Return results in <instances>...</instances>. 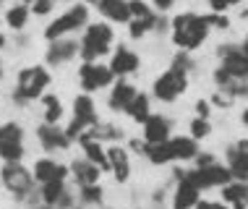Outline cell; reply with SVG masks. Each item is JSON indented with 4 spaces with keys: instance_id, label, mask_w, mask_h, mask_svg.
<instances>
[{
    "instance_id": "24",
    "label": "cell",
    "mask_w": 248,
    "mask_h": 209,
    "mask_svg": "<svg viewBox=\"0 0 248 209\" xmlns=\"http://www.w3.org/2000/svg\"><path fill=\"white\" fill-rule=\"evenodd\" d=\"M29 16H31V8L26 3H11L8 8L3 11V21H5V26H8L11 32H24L26 29V24H29Z\"/></svg>"
},
{
    "instance_id": "35",
    "label": "cell",
    "mask_w": 248,
    "mask_h": 209,
    "mask_svg": "<svg viewBox=\"0 0 248 209\" xmlns=\"http://www.w3.org/2000/svg\"><path fill=\"white\" fill-rule=\"evenodd\" d=\"M128 8H131V18H154L157 16L152 11V5L144 3V0H128Z\"/></svg>"
},
{
    "instance_id": "51",
    "label": "cell",
    "mask_w": 248,
    "mask_h": 209,
    "mask_svg": "<svg viewBox=\"0 0 248 209\" xmlns=\"http://www.w3.org/2000/svg\"><path fill=\"white\" fill-rule=\"evenodd\" d=\"M238 146H240V149H246V152H248V139H240V141H238Z\"/></svg>"
},
{
    "instance_id": "13",
    "label": "cell",
    "mask_w": 248,
    "mask_h": 209,
    "mask_svg": "<svg viewBox=\"0 0 248 209\" xmlns=\"http://www.w3.org/2000/svg\"><path fill=\"white\" fill-rule=\"evenodd\" d=\"M39 199L47 207H58V209H76V196L71 193V188L65 186V180H52L39 188Z\"/></svg>"
},
{
    "instance_id": "36",
    "label": "cell",
    "mask_w": 248,
    "mask_h": 209,
    "mask_svg": "<svg viewBox=\"0 0 248 209\" xmlns=\"http://www.w3.org/2000/svg\"><path fill=\"white\" fill-rule=\"evenodd\" d=\"M209 133H212V123H209V118H193L191 120V136L193 139H206V136H209Z\"/></svg>"
},
{
    "instance_id": "3",
    "label": "cell",
    "mask_w": 248,
    "mask_h": 209,
    "mask_svg": "<svg viewBox=\"0 0 248 209\" xmlns=\"http://www.w3.org/2000/svg\"><path fill=\"white\" fill-rule=\"evenodd\" d=\"M0 183L11 193L16 201H26V204H34L39 199V191L34 188V175L29 167H24V162H3L0 167Z\"/></svg>"
},
{
    "instance_id": "11",
    "label": "cell",
    "mask_w": 248,
    "mask_h": 209,
    "mask_svg": "<svg viewBox=\"0 0 248 209\" xmlns=\"http://www.w3.org/2000/svg\"><path fill=\"white\" fill-rule=\"evenodd\" d=\"M34 136L39 141V146H42L45 152H50V154L52 152H65V149H71V144H73L60 123H45L42 120V123L37 126Z\"/></svg>"
},
{
    "instance_id": "22",
    "label": "cell",
    "mask_w": 248,
    "mask_h": 209,
    "mask_svg": "<svg viewBox=\"0 0 248 209\" xmlns=\"http://www.w3.org/2000/svg\"><path fill=\"white\" fill-rule=\"evenodd\" d=\"M201 199V191L191 183L188 178H180L172 193V209H193Z\"/></svg>"
},
{
    "instance_id": "48",
    "label": "cell",
    "mask_w": 248,
    "mask_h": 209,
    "mask_svg": "<svg viewBox=\"0 0 248 209\" xmlns=\"http://www.w3.org/2000/svg\"><path fill=\"white\" fill-rule=\"evenodd\" d=\"M240 123H243V126L248 128V107H246V110H243V113H240Z\"/></svg>"
},
{
    "instance_id": "38",
    "label": "cell",
    "mask_w": 248,
    "mask_h": 209,
    "mask_svg": "<svg viewBox=\"0 0 248 209\" xmlns=\"http://www.w3.org/2000/svg\"><path fill=\"white\" fill-rule=\"evenodd\" d=\"M172 65H180V68H186L188 73H191L193 68H196V63H193V60H191V55H188V52H186V50H180L178 55L172 58Z\"/></svg>"
},
{
    "instance_id": "46",
    "label": "cell",
    "mask_w": 248,
    "mask_h": 209,
    "mask_svg": "<svg viewBox=\"0 0 248 209\" xmlns=\"http://www.w3.org/2000/svg\"><path fill=\"white\" fill-rule=\"evenodd\" d=\"M170 29V21H167L165 16H157V24H154V32H159V34H162V32H167Z\"/></svg>"
},
{
    "instance_id": "7",
    "label": "cell",
    "mask_w": 248,
    "mask_h": 209,
    "mask_svg": "<svg viewBox=\"0 0 248 209\" xmlns=\"http://www.w3.org/2000/svg\"><path fill=\"white\" fill-rule=\"evenodd\" d=\"M24 126L16 120L0 123V160L3 162H24Z\"/></svg>"
},
{
    "instance_id": "17",
    "label": "cell",
    "mask_w": 248,
    "mask_h": 209,
    "mask_svg": "<svg viewBox=\"0 0 248 209\" xmlns=\"http://www.w3.org/2000/svg\"><path fill=\"white\" fill-rule=\"evenodd\" d=\"M144 141L146 144H159V141H167L170 139V131H172V120L165 118V115H152L144 120Z\"/></svg>"
},
{
    "instance_id": "50",
    "label": "cell",
    "mask_w": 248,
    "mask_h": 209,
    "mask_svg": "<svg viewBox=\"0 0 248 209\" xmlns=\"http://www.w3.org/2000/svg\"><path fill=\"white\" fill-rule=\"evenodd\" d=\"M240 50H243V52H246V55H248V34L243 37V42H240Z\"/></svg>"
},
{
    "instance_id": "9",
    "label": "cell",
    "mask_w": 248,
    "mask_h": 209,
    "mask_svg": "<svg viewBox=\"0 0 248 209\" xmlns=\"http://www.w3.org/2000/svg\"><path fill=\"white\" fill-rule=\"evenodd\" d=\"M112 79H115V73H112V68L105 63H81L78 65V86H81V92H86V94L110 86Z\"/></svg>"
},
{
    "instance_id": "54",
    "label": "cell",
    "mask_w": 248,
    "mask_h": 209,
    "mask_svg": "<svg viewBox=\"0 0 248 209\" xmlns=\"http://www.w3.org/2000/svg\"><path fill=\"white\" fill-rule=\"evenodd\" d=\"M214 209H227V204L222 201V204H214Z\"/></svg>"
},
{
    "instance_id": "42",
    "label": "cell",
    "mask_w": 248,
    "mask_h": 209,
    "mask_svg": "<svg viewBox=\"0 0 248 209\" xmlns=\"http://www.w3.org/2000/svg\"><path fill=\"white\" fill-rule=\"evenodd\" d=\"M175 3H178V0H152V8L159 11V13H165V11H170Z\"/></svg>"
},
{
    "instance_id": "39",
    "label": "cell",
    "mask_w": 248,
    "mask_h": 209,
    "mask_svg": "<svg viewBox=\"0 0 248 209\" xmlns=\"http://www.w3.org/2000/svg\"><path fill=\"white\" fill-rule=\"evenodd\" d=\"M206 21H209V26H217V29H227V26H230V18H227L225 13H209Z\"/></svg>"
},
{
    "instance_id": "26",
    "label": "cell",
    "mask_w": 248,
    "mask_h": 209,
    "mask_svg": "<svg viewBox=\"0 0 248 209\" xmlns=\"http://www.w3.org/2000/svg\"><path fill=\"white\" fill-rule=\"evenodd\" d=\"M225 157H227V167H230L232 178H235V180H246V183H248V152L240 149L238 144H232V146H227Z\"/></svg>"
},
{
    "instance_id": "8",
    "label": "cell",
    "mask_w": 248,
    "mask_h": 209,
    "mask_svg": "<svg viewBox=\"0 0 248 209\" xmlns=\"http://www.w3.org/2000/svg\"><path fill=\"white\" fill-rule=\"evenodd\" d=\"M183 178H188L199 191H206V188H217V186L230 183L232 173H230V167L212 162V165H204V167H193V170H183Z\"/></svg>"
},
{
    "instance_id": "55",
    "label": "cell",
    "mask_w": 248,
    "mask_h": 209,
    "mask_svg": "<svg viewBox=\"0 0 248 209\" xmlns=\"http://www.w3.org/2000/svg\"><path fill=\"white\" fill-rule=\"evenodd\" d=\"M3 73H5V71H3V58H0V79H3Z\"/></svg>"
},
{
    "instance_id": "53",
    "label": "cell",
    "mask_w": 248,
    "mask_h": 209,
    "mask_svg": "<svg viewBox=\"0 0 248 209\" xmlns=\"http://www.w3.org/2000/svg\"><path fill=\"white\" fill-rule=\"evenodd\" d=\"M227 3H230V5H240L243 0H227Z\"/></svg>"
},
{
    "instance_id": "14",
    "label": "cell",
    "mask_w": 248,
    "mask_h": 209,
    "mask_svg": "<svg viewBox=\"0 0 248 209\" xmlns=\"http://www.w3.org/2000/svg\"><path fill=\"white\" fill-rule=\"evenodd\" d=\"M31 175H34V180L39 186H45V183H52V180H65L71 175V167L52 157H39L31 165Z\"/></svg>"
},
{
    "instance_id": "58",
    "label": "cell",
    "mask_w": 248,
    "mask_h": 209,
    "mask_svg": "<svg viewBox=\"0 0 248 209\" xmlns=\"http://www.w3.org/2000/svg\"><path fill=\"white\" fill-rule=\"evenodd\" d=\"M246 207H248V199H246Z\"/></svg>"
},
{
    "instance_id": "45",
    "label": "cell",
    "mask_w": 248,
    "mask_h": 209,
    "mask_svg": "<svg viewBox=\"0 0 248 209\" xmlns=\"http://www.w3.org/2000/svg\"><path fill=\"white\" fill-rule=\"evenodd\" d=\"M212 162H217V160H214V154H201L199 152V157H196V167H204V165H212Z\"/></svg>"
},
{
    "instance_id": "57",
    "label": "cell",
    "mask_w": 248,
    "mask_h": 209,
    "mask_svg": "<svg viewBox=\"0 0 248 209\" xmlns=\"http://www.w3.org/2000/svg\"><path fill=\"white\" fill-rule=\"evenodd\" d=\"M21 3H26V5H31V3H37V0H21Z\"/></svg>"
},
{
    "instance_id": "15",
    "label": "cell",
    "mask_w": 248,
    "mask_h": 209,
    "mask_svg": "<svg viewBox=\"0 0 248 209\" xmlns=\"http://www.w3.org/2000/svg\"><path fill=\"white\" fill-rule=\"evenodd\" d=\"M139 65H141V58H139L131 47H125V45L115 47V52H112V58H110V68L118 79H125V76H131V73H136Z\"/></svg>"
},
{
    "instance_id": "20",
    "label": "cell",
    "mask_w": 248,
    "mask_h": 209,
    "mask_svg": "<svg viewBox=\"0 0 248 209\" xmlns=\"http://www.w3.org/2000/svg\"><path fill=\"white\" fill-rule=\"evenodd\" d=\"M136 86L128 84V81H115L112 84V92H110V97H107V107H110L112 113H125L128 110V105L133 102V97H136Z\"/></svg>"
},
{
    "instance_id": "33",
    "label": "cell",
    "mask_w": 248,
    "mask_h": 209,
    "mask_svg": "<svg viewBox=\"0 0 248 209\" xmlns=\"http://www.w3.org/2000/svg\"><path fill=\"white\" fill-rule=\"evenodd\" d=\"M105 199V191L99 183H92V186H78V201L84 207H99Z\"/></svg>"
},
{
    "instance_id": "6",
    "label": "cell",
    "mask_w": 248,
    "mask_h": 209,
    "mask_svg": "<svg viewBox=\"0 0 248 209\" xmlns=\"http://www.w3.org/2000/svg\"><path fill=\"white\" fill-rule=\"evenodd\" d=\"M186 92H188V71L180 68V65H170L152 84V94L159 102H175Z\"/></svg>"
},
{
    "instance_id": "31",
    "label": "cell",
    "mask_w": 248,
    "mask_h": 209,
    "mask_svg": "<svg viewBox=\"0 0 248 209\" xmlns=\"http://www.w3.org/2000/svg\"><path fill=\"white\" fill-rule=\"evenodd\" d=\"M146 160H149L152 165H157V167H162L167 162H172V149H170V139L167 141H159V144H149L146 146V154H144Z\"/></svg>"
},
{
    "instance_id": "44",
    "label": "cell",
    "mask_w": 248,
    "mask_h": 209,
    "mask_svg": "<svg viewBox=\"0 0 248 209\" xmlns=\"http://www.w3.org/2000/svg\"><path fill=\"white\" fill-rule=\"evenodd\" d=\"M209 8H212V13H225L230 8V3L227 0H209Z\"/></svg>"
},
{
    "instance_id": "28",
    "label": "cell",
    "mask_w": 248,
    "mask_h": 209,
    "mask_svg": "<svg viewBox=\"0 0 248 209\" xmlns=\"http://www.w3.org/2000/svg\"><path fill=\"white\" fill-rule=\"evenodd\" d=\"M86 133H89L92 139L102 141V144H120V139H123V131H120L118 126H112V123H97Z\"/></svg>"
},
{
    "instance_id": "5",
    "label": "cell",
    "mask_w": 248,
    "mask_h": 209,
    "mask_svg": "<svg viewBox=\"0 0 248 209\" xmlns=\"http://www.w3.org/2000/svg\"><path fill=\"white\" fill-rule=\"evenodd\" d=\"M89 26V5L86 3H73L71 8H65L60 16H55L52 21L45 26L42 37L52 42V39H60V37H68L78 29H86Z\"/></svg>"
},
{
    "instance_id": "32",
    "label": "cell",
    "mask_w": 248,
    "mask_h": 209,
    "mask_svg": "<svg viewBox=\"0 0 248 209\" xmlns=\"http://www.w3.org/2000/svg\"><path fill=\"white\" fill-rule=\"evenodd\" d=\"M248 199V183L246 180H235L232 178L230 183L222 186V201L225 204H238V201Z\"/></svg>"
},
{
    "instance_id": "34",
    "label": "cell",
    "mask_w": 248,
    "mask_h": 209,
    "mask_svg": "<svg viewBox=\"0 0 248 209\" xmlns=\"http://www.w3.org/2000/svg\"><path fill=\"white\" fill-rule=\"evenodd\" d=\"M154 24H157V16H154V18H131V21H128L131 39H144L149 32H154Z\"/></svg>"
},
{
    "instance_id": "43",
    "label": "cell",
    "mask_w": 248,
    "mask_h": 209,
    "mask_svg": "<svg viewBox=\"0 0 248 209\" xmlns=\"http://www.w3.org/2000/svg\"><path fill=\"white\" fill-rule=\"evenodd\" d=\"M209 102H214V105H217V107H230V102H232V99L227 97V94H222V92H217V94H212V99H209Z\"/></svg>"
},
{
    "instance_id": "56",
    "label": "cell",
    "mask_w": 248,
    "mask_h": 209,
    "mask_svg": "<svg viewBox=\"0 0 248 209\" xmlns=\"http://www.w3.org/2000/svg\"><path fill=\"white\" fill-rule=\"evenodd\" d=\"M5 3H8V0H0V8H8V5H5Z\"/></svg>"
},
{
    "instance_id": "52",
    "label": "cell",
    "mask_w": 248,
    "mask_h": 209,
    "mask_svg": "<svg viewBox=\"0 0 248 209\" xmlns=\"http://www.w3.org/2000/svg\"><path fill=\"white\" fill-rule=\"evenodd\" d=\"M5 45H8V39H5V34H3V32H0V50H3Z\"/></svg>"
},
{
    "instance_id": "47",
    "label": "cell",
    "mask_w": 248,
    "mask_h": 209,
    "mask_svg": "<svg viewBox=\"0 0 248 209\" xmlns=\"http://www.w3.org/2000/svg\"><path fill=\"white\" fill-rule=\"evenodd\" d=\"M214 204H217V201H204V199H199V204L193 207V209H214Z\"/></svg>"
},
{
    "instance_id": "16",
    "label": "cell",
    "mask_w": 248,
    "mask_h": 209,
    "mask_svg": "<svg viewBox=\"0 0 248 209\" xmlns=\"http://www.w3.org/2000/svg\"><path fill=\"white\" fill-rule=\"evenodd\" d=\"M214 84H217V92L227 94L230 99L248 97V79H235L232 73H227L222 65L214 71Z\"/></svg>"
},
{
    "instance_id": "49",
    "label": "cell",
    "mask_w": 248,
    "mask_h": 209,
    "mask_svg": "<svg viewBox=\"0 0 248 209\" xmlns=\"http://www.w3.org/2000/svg\"><path fill=\"white\" fill-rule=\"evenodd\" d=\"M154 201H165V188L162 191H154Z\"/></svg>"
},
{
    "instance_id": "37",
    "label": "cell",
    "mask_w": 248,
    "mask_h": 209,
    "mask_svg": "<svg viewBox=\"0 0 248 209\" xmlns=\"http://www.w3.org/2000/svg\"><path fill=\"white\" fill-rule=\"evenodd\" d=\"M29 8H31L34 16H50V13L55 11V0H37V3L29 5Z\"/></svg>"
},
{
    "instance_id": "23",
    "label": "cell",
    "mask_w": 248,
    "mask_h": 209,
    "mask_svg": "<svg viewBox=\"0 0 248 209\" xmlns=\"http://www.w3.org/2000/svg\"><path fill=\"white\" fill-rule=\"evenodd\" d=\"M71 167V175L73 180H76V186H92V183H99V175H102V170L92 162V160H73V162L68 165Z\"/></svg>"
},
{
    "instance_id": "18",
    "label": "cell",
    "mask_w": 248,
    "mask_h": 209,
    "mask_svg": "<svg viewBox=\"0 0 248 209\" xmlns=\"http://www.w3.org/2000/svg\"><path fill=\"white\" fill-rule=\"evenodd\" d=\"M92 5H94L107 21H112V24H128L131 21L128 0H94Z\"/></svg>"
},
{
    "instance_id": "2",
    "label": "cell",
    "mask_w": 248,
    "mask_h": 209,
    "mask_svg": "<svg viewBox=\"0 0 248 209\" xmlns=\"http://www.w3.org/2000/svg\"><path fill=\"white\" fill-rule=\"evenodd\" d=\"M170 29H172V45L178 50L193 52L199 50L201 45L209 37V21L206 16H199V13H178L175 18H170Z\"/></svg>"
},
{
    "instance_id": "21",
    "label": "cell",
    "mask_w": 248,
    "mask_h": 209,
    "mask_svg": "<svg viewBox=\"0 0 248 209\" xmlns=\"http://www.w3.org/2000/svg\"><path fill=\"white\" fill-rule=\"evenodd\" d=\"M78 146L84 149V157L92 160V162H94L102 173L110 170V157H107V149L102 146V141L92 139L89 133H81V139H78Z\"/></svg>"
},
{
    "instance_id": "59",
    "label": "cell",
    "mask_w": 248,
    "mask_h": 209,
    "mask_svg": "<svg viewBox=\"0 0 248 209\" xmlns=\"http://www.w3.org/2000/svg\"><path fill=\"white\" fill-rule=\"evenodd\" d=\"M105 209H110V207H105Z\"/></svg>"
},
{
    "instance_id": "1",
    "label": "cell",
    "mask_w": 248,
    "mask_h": 209,
    "mask_svg": "<svg viewBox=\"0 0 248 209\" xmlns=\"http://www.w3.org/2000/svg\"><path fill=\"white\" fill-rule=\"evenodd\" d=\"M52 84V76H50V68L42 63H34V65H26L16 73V86H13V105L16 107H26L37 99H42L47 94V86Z\"/></svg>"
},
{
    "instance_id": "30",
    "label": "cell",
    "mask_w": 248,
    "mask_h": 209,
    "mask_svg": "<svg viewBox=\"0 0 248 209\" xmlns=\"http://www.w3.org/2000/svg\"><path fill=\"white\" fill-rule=\"evenodd\" d=\"M39 102H42V120L45 123H60V118H63V102H60L58 94H45Z\"/></svg>"
},
{
    "instance_id": "40",
    "label": "cell",
    "mask_w": 248,
    "mask_h": 209,
    "mask_svg": "<svg viewBox=\"0 0 248 209\" xmlns=\"http://www.w3.org/2000/svg\"><path fill=\"white\" fill-rule=\"evenodd\" d=\"M209 113H212V102L209 99H199L196 102V115L199 118H209Z\"/></svg>"
},
{
    "instance_id": "19",
    "label": "cell",
    "mask_w": 248,
    "mask_h": 209,
    "mask_svg": "<svg viewBox=\"0 0 248 209\" xmlns=\"http://www.w3.org/2000/svg\"><path fill=\"white\" fill-rule=\"evenodd\" d=\"M107 157H110V173L115 175L118 183H125L131 178V154L120 144L107 146Z\"/></svg>"
},
{
    "instance_id": "27",
    "label": "cell",
    "mask_w": 248,
    "mask_h": 209,
    "mask_svg": "<svg viewBox=\"0 0 248 209\" xmlns=\"http://www.w3.org/2000/svg\"><path fill=\"white\" fill-rule=\"evenodd\" d=\"M73 118L84 120L86 126H97L99 118H97V107H94V99H92V94H76L73 97Z\"/></svg>"
},
{
    "instance_id": "4",
    "label": "cell",
    "mask_w": 248,
    "mask_h": 209,
    "mask_svg": "<svg viewBox=\"0 0 248 209\" xmlns=\"http://www.w3.org/2000/svg\"><path fill=\"white\" fill-rule=\"evenodd\" d=\"M78 42H81V52H78L81 63H97L99 58H105L112 50L115 32H112V26L107 21H94L84 29Z\"/></svg>"
},
{
    "instance_id": "25",
    "label": "cell",
    "mask_w": 248,
    "mask_h": 209,
    "mask_svg": "<svg viewBox=\"0 0 248 209\" xmlns=\"http://www.w3.org/2000/svg\"><path fill=\"white\" fill-rule=\"evenodd\" d=\"M170 149H172V160L191 162V160L199 157V141L193 136H170Z\"/></svg>"
},
{
    "instance_id": "41",
    "label": "cell",
    "mask_w": 248,
    "mask_h": 209,
    "mask_svg": "<svg viewBox=\"0 0 248 209\" xmlns=\"http://www.w3.org/2000/svg\"><path fill=\"white\" fill-rule=\"evenodd\" d=\"M128 146H131V152H133V154H146V146H149V144H146L144 139H131V141H128Z\"/></svg>"
},
{
    "instance_id": "29",
    "label": "cell",
    "mask_w": 248,
    "mask_h": 209,
    "mask_svg": "<svg viewBox=\"0 0 248 209\" xmlns=\"http://www.w3.org/2000/svg\"><path fill=\"white\" fill-rule=\"evenodd\" d=\"M125 115L131 120H136V123H144L146 118L152 115V105H149V94L139 92L136 97H133V102L128 105V110H125Z\"/></svg>"
},
{
    "instance_id": "10",
    "label": "cell",
    "mask_w": 248,
    "mask_h": 209,
    "mask_svg": "<svg viewBox=\"0 0 248 209\" xmlns=\"http://www.w3.org/2000/svg\"><path fill=\"white\" fill-rule=\"evenodd\" d=\"M78 52H81V42L78 39H71V37L52 39V42H47V50H45V65L60 68V65L76 60Z\"/></svg>"
},
{
    "instance_id": "12",
    "label": "cell",
    "mask_w": 248,
    "mask_h": 209,
    "mask_svg": "<svg viewBox=\"0 0 248 209\" xmlns=\"http://www.w3.org/2000/svg\"><path fill=\"white\" fill-rule=\"evenodd\" d=\"M219 65L232 73L235 79H248V55L240 50V45H219L217 47Z\"/></svg>"
}]
</instances>
